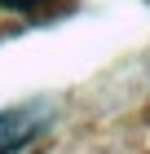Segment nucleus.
Masks as SVG:
<instances>
[{
	"label": "nucleus",
	"mask_w": 150,
	"mask_h": 154,
	"mask_svg": "<svg viewBox=\"0 0 150 154\" xmlns=\"http://www.w3.org/2000/svg\"><path fill=\"white\" fill-rule=\"evenodd\" d=\"M44 115H49L44 101H31V106L5 110V115H0V154H9V150H18V145H27L35 132H40Z\"/></svg>",
	"instance_id": "1"
},
{
	"label": "nucleus",
	"mask_w": 150,
	"mask_h": 154,
	"mask_svg": "<svg viewBox=\"0 0 150 154\" xmlns=\"http://www.w3.org/2000/svg\"><path fill=\"white\" fill-rule=\"evenodd\" d=\"M40 5H49V0H0V9H9V13H31Z\"/></svg>",
	"instance_id": "2"
}]
</instances>
